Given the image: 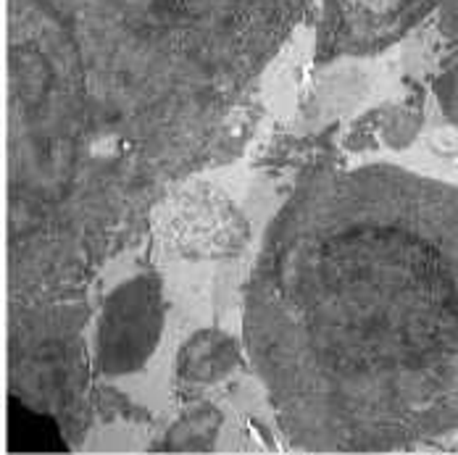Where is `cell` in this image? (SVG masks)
<instances>
[{
  "instance_id": "277c9868",
  "label": "cell",
  "mask_w": 458,
  "mask_h": 455,
  "mask_svg": "<svg viewBox=\"0 0 458 455\" xmlns=\"http://www.w3.org/2000/svg\"><path fill=\"white\" fill-rule=\"evenodd\" d=\"M240 364L237 342L216 329L198 332L180 353V379L187 384H214Z\"/></svg>"
},
{
  "instance_id": "3957f363",
  "label": "cell",
  "mask_w": 458,
  "mask_h": 455,
  "mask_svg": "<svg viewBox=\"0 0 458 455\" xmlns=\"http://www.w3.org/2000/svg\"><path fill=\"white\" fill-rule=\"evenodd\" d=\"M427 0H327V46L359 53L395 40Z\"/></svg>"
},
{
  "instance_id": "6da1fadb",
  "label": "cell",
  "mask_w": 458,
  "mask_h": 455,
  "mask_svg": "<svg viewBox=\"0 0 458 455\" xmlns=\"http://www.w3.org/2000/svg\"><path fill=\"white\" fill-rule=\"evenodd\" d=\"M245 350L293 448L458 432V187L398 166L303 180L250 274Z\"/></svg>"
},
{
  "instance_id": "8992f818",
  "label": "cell",
  "mask_w": 458,
  "mask_h": 455,
  "mask_svg": "<svg viewBox=\"0 0 458 455\" xmlns=\"http://www.w3.org/2000/svg\"><path fill=\"white\" fill-rule=\"evenodd\" d=\"M437 97L443 103V111L448 114V119L458 127V63L451 66L443 80L437 82Z\"/></svg>"
},
{
  "instance_id": "7a4b0ae2",
  "label": "cell",
  "mask_w": 458,
  "mask_h": 455,
  "mask_svg": "<svg viewBox=\"0 0 458 455\" xmlns=\"http://www.w3.org/2000/svg\"><path fill=\"white\" fill-rule=\"evenodd\" d=\"M164 329L161 282L138 274L103 303L98 324V364L106 374H130L148 364Z\"/></svg>"
},
{
  "instance_id": "5b68a950",
  "label": "cell",
  "mask_w": 458,
  "mask_h": 455,
  "mask_svg": "<svg viewBox=\"0 0 458 455\" xmlns=\"http://www.w3.org/2000/svg\"><path fill=\"white\" fill-rule=\"evenodd\" d=\"M219 410L200 406L184 413L182 418L169 429L164 448L166 451H208L219 432Z\"/></svg>"
}]
</instances>
